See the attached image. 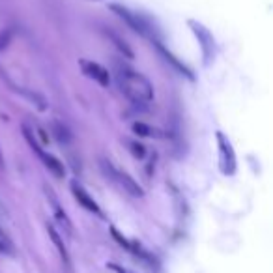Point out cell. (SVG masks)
<instances>
[{"mask_svg":"<svg viewBox=\"0 0 273 273\" xmlns=\"http://www.w3.org/2000/svg\"><path fill=\"white\" fill-rule=\"evenodd\" d=\"M116 83L120 92L133 105H148L154 99V86L142 73L125 64H116Z\"/></svg>","mask_w":273,"mask_h":273,"instance_id":"obj_1","label":"cell"},{"mask_svg":"<svg viewBox=\"0 0 273 273\" xmlns=\"http://www.w3.org/2000/svg\"><path fill=\"white\" fill-rule=\"evenodd\" d=\"M108 8H111V11H113L114 15L120 17L135 34L148 38L152 43H159V32H157V28L154 26L152 19L146 17L144 13L129 10L128 6H122V4H108Z\"/></svg>","mask_w":273,"mask_h":273,"instance_id":"obj_2","label":"cell"},{"mask_svg":"<svg viewBox=\"0 0 273 273\" xmlns=\"http://www.w3.org/2000/svg\"><path fill=\"white\" fill-rule=\"evenodd\" d=\"M99 167H101V172H103L105 178H107V180L111 181L113 186L118 187L122 193H128L129 196H135V198L144 196V191H142V187H140L139 184H137V181H135L133 178L128 174V172L120 170L118 167H114L111 161L101 159Z\"/></svg>","mask_w":273,"mask_h":273,"instance_id":"obj_3","label":"cell"},{"mask_svg":"<svg viewBox=\"0 0 273 273\" xmlns=\"http://www.w3.org/2000/svg\"><path fill=\"white\" fill-rule=\"evenodd\" d=\"M187 26L191 28V32L195 34L196 42H198V47H201L202 52V64L204 66H210L217 57V42L213 34L208 30L206 26L202 25L201 21H195V19H187Z\"/></svg>","mask_w":273,"mask_h":273,"instance_id":"obj_4","label":"cell"},{"mask_svg":"<svg viewBox=\"0 0 273 273\" xmlns=\"http://www.w3.org/2000/svg\"><path fill=\"white\" fill-rule=\"evenodd\" d=\"M215 140H217V152H219V170H221L223 176H234L236 174V152L232 148V142L225 137L223 131H217L215 133Z\"/></svg>","mask_w":273,"mask_h":273,"instance_id":"obj_5","label":"cell"},{"mask_svg":"<svg viewBox=\"0 0 273 273\" xmlns=\"http://www.w3.org/2000/svg\"><path fill=\"white\" fill-rule=\"evenodd\" d=\"M79 66L83 69V73L88 79H92L94 83H98L99 86L107 88L111 84V73L107 67H103L101 64L94 62V60H79Z\"/></svg>","mask_w":273,"mask_h":273,"instance_id":"obj_6","label":"cell"},{"mask_svg":"<svg viewBox=\"0 0 273 273\" xmlns=\"http://www.w3.org/2000/svg\"><path fill=\"white\" fill-rule=\"evenodd\" d=\"M71 193L73 196H75V201L81 204V206L84 208L86 211H90V213H94V215H98V217H103V211H101V208L98 206V202L94 201L92 196L88 195V191L84 189L79 181H71Z\"/></svg>","mask_w":273,"mask_h":273,"instance_id":"obj_7","label":"cell"},{"mask_svg":"<svg viewBox=\"0 0 273 273\" xmlns=\"http://www.w3.org/2000/svg\"><path fill=\"white\" fill-rule=\"evenodd\" d=\"M45 195H47V201L51 202L52 213H54V219H57V223L64 228V232H66L67 236H71V234H73V225H71V221H69L67 213L62 210V206H60V202H58V198L54 196V193H52L51 187H45Z\"/></svg>","mask_w":273,"mask_h":273,"instance_id":"obj_8","label":"cell"},{"mask_svg":"<svg viewBox=\"0 0 273 273\" xmlns=\"http://www.w3.org/2000/svg\"><path fill=\"white\" fill-rule=\"evenodd\" d=\"M34 154L40 157V159L43 161V165H45V169H49L52 172V174L57 176V178H64V174H66V170H64V165L60 163V161L54 157V155H51V154H47L45 150L43 148H40V150H36Z\"/></svg>","mask_w":273,"mask_h":273,"instance_id":"obj_9","label":"cell"},{"mask_svg":"<svg viewBox=\"0 0 273 273\" xmlns=\"http://www.w3.org/2000/svg\"><path fill=\"white\" fill-rule=\"evenodd\" d=\"M47 234H49V238H51V242L54 243V247H57L58 254H60V258H62V262L66 264L67 268L71 266V258H69V252H67V247L64 245V240L62 236L58 234V230L52 225H47Z\"/></svg>","mask_w":273,"mask_h":273,"instance_id":"obj_10","label":"cell"},{"mask_svg":"<svg viewBox=\"0 0 273 273\" xmlns=\"http://www.w3.org/2000/svg\"><path fill=\"white\" fill-rule=\"evenodd\" d=\"M154 45L157 47V51H159L161 57L165 58V62H167V64H170V66H172V67H174V69H176V71L180 73V75H186L187 79H193V73H191L189 67L184 66V64H181L180 60H178V58L174 57V54H170V52L167 51L165 47L161 45V42H159V43H154Z\"/></svg>","mask_w":273,"mask_h":273,"instance_id":"obj_11","label":"cell"},{"mask_svg":"<svg viewBox=\"0 0 273 273\" xmlns=\"http://www.w3.org/2000/svg\"><path fill=\"white\" fill-rule=\"evenodd\" d=\"M8 83H10V86H11V90H15L17 94H21L23 98H26L28 101H30L32 105H36L40 111H45L47 108V101H45V98H43L42 94H38V92H32V90H26V88H23V86H15V84L11 83L10 79H8Z\"/></svg>","mask_w":273,"mask_h":273,"instance_id":"obj_12","label":"cell"},{"mask_svg":"<svg viewBox=\"0 0 273 273\" xmlns=\"http://www.w3.org/2000/svg\"><path fill=\"white\" fill-rule=\"evenodd\" d=\"M133 131L137 135H140V137H157V139H159V137H163L159 129L150 128L148 124H142V122H135V124H133Z\"/></svg>","mask_w":273,"mask_h":273,"instance_id":"obj_13","label":"cell"},{"mask_svg":"<svg viewBox=\"0 0 273 273\" xmlns=\"http://www.w3.org/2000/svg\"><path fill=\"white\" fill-rule=\"evenodd\" d=\"M52 131H54V137L58 139L60 144H67L69 139H71V135H69L67 128L64 124H60V122H54V124H52Z\"/></svg>","mask_w":273,"mask_h":273,"instance_id":"obj_14","label":"cell"},{"mask_svg":"<svg viewBox=\"0 0 273 273\" xmlns=\"http://www.w3.org/2000/svg\"><path fill=\"white\" fill-rule=\"evenodd\" d=\"M108 38L113 40L114 45L118 47V51L122 52V54H125V57H128V58H133V51L129 49V45L124 42V40H122V38H118V36H116V34H113V32H108Z\"/></svg>","mask_w":273,"mask_h":273,"instance_id":"obj_15","label":"cell"},{"mask_svg":"<svg viewBox=\"0 0 273 273\" xmlns=\"http://www.w3.org/2000/svg\"><path fill=\"white\" fill-rule=\"evenodd\" d=\"M13 36H15V28H13V26H8L4 30H0V51L10 45Z\"/></svg>","mask_w":273,"mask_h":273,"instance_id":"obj_16","label":"cell"},{"mask_svg":"<svg viewBox=\"0 0 273 273\" xmlns=\"http://www.w3.org/2000/svg\"><path fill=\"white\" fill-rule=\"evenodd\" d=\"M111 234H113L114 240H116V242H118L120 245H122V247L125 249V251H129V249H131V242H129V240H128V238H125V236H122V234H120L118 228L111 227Z\"/></svg>","mask_w":273,"mask_h":273,"instance_id":"obj_17","label":"cell"},{"mask_svg":"<svg viewBox=\"0 0 273 273\" xmlns=\"http://www.w3.org/2000/svg\"><path fill=\"white\" fill-rule=\"evenodd\" d=\"M128 146H129V150H131V154H133L135 157H139V159H142V157H144L146 150H144V146L140 144V142H135V140H129Z\"/></svg>","mask_w":273,"mask_h":273,"instance_id":"obj_18","label":"cell"},{"mask_svg":"<svg viewBox=\"0 0 273 273\" xmlns=\"http://www.w3.org/2000/svg\"><path fill=\"white\" fill-rule=\"evenodd\" d=\"M107 268H108V269H113L114 273H135V271H131V269H128V268H124V266L116 264V262H108V264H107Z\"/></svg>","mask_w":273,"mask_h":273,"instance_id":"obj_19","label":"cell"},{"mask_svg":"<svg viewBox=\"0 0 273 273\" xmlns=\"http://www.w3.org/2000/svg\"><path fill=\"white\" fill-rule=\"evenodd\" d=\"M0 170H4V157H2V150H0Z\"/></svg>","mask_w":273,"mask_h":273,"instance_id":"obj_20","label":"cell"}]
</instances>
